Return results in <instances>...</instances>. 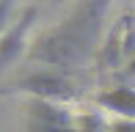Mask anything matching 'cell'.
<instances>
[{
	"mask_svg": "<svg viewBox=\"0 0 135 132\" xmlns=\"http://www.w3.org/2000/svg\"><path fill=\"white\" fill-rule=\"evenodd\" d=\"M97 105L102 110L116 113L119 118H127V121H135V88L132 85H116L110 91H102L97 97Z\"/></svg>",
	"mask_w": 135,
	"mask_h": 132,
	"instance_id": "4",
	"label": "cell"
},
{
	"mask_svg": "<svg viewBox=\"0 0 135 132\" xmlns=\"http://www.w3.org/2000/svg\"><path fill=\"white\" fill-rule=\"evenodd\" d=\"M28 132H77V127H47V124H39V121L28 118Z\"/></svg>",
	"mask_w": 135,
	"mask_h": 132,
	"instance_id": "6",
	"label": "cell"
},
{
	"mask_svg": "<svg viewBox=\"0 0 135 132\" xmlns=\"http://www.w3.org/2000/svg\"><path fill=\"white\" fill-rule=\"evenodd\" d=\"M14 88L30 94L33 99L61 102V105L69 102V99H75V94H77L75 83H72L69 77H64V74H55V72H33V74H28L25 80H20Z\"/></svg>",
	"mask_w": 135,
	"mask_h": 132,
	"instance_id": "1",
	"label": "cell"
},
{
	"mask_svg": "<svg viewBox=\"0 0 135 132\" xmlns=\"http://www.w3.org/2000/svg\"><path fill=\"white\" fill-rule=\"evenodd\" d=\"M14 8V0H0V36L8 31V17Z\"/></svg>",
	"mask_w": 135,
	"mask_h": 132,
	"instance_id": "7",
	"label": "cell"
},
{
	"mask_svg": "<svg viewBox=\"0 0 135 132\" xmlns=\"http://www.w3.org/2000/svg\"><path fill=\"white\" fill-rule=\"evenodd\" d=\"M33 22H36V8H25L20 19L0 36V72L8 63H14L20 58V52L25 50V41H28V33L33 28Z\"/></svg>",
	"mask_w": 135,
	"mask_h": 132,
	"instance_id": "2",
	"label": "cell"
},
{
	"mask_svg": "<svg viewBox=\"0 0 135 132\" xmlns=\"http://www.w3.org/2000/svg\"><path fill=\"white\" fill-rule=\"evenodd\" d=\"M110 132H135V121H127V118H119V121L110 127Z\"/></svg>",
	"mask_w": 135,
	"mask_h": 132,
	"instance_id": "8",
	"label": "cell"
},
{
	"mask_svg": "<svg viewBox=\"0 0 135 132\" xmlns=\"http://www.w3.org/2000/svg\"><path fill=\"white\" fill-rule=\"evenodd\" d=\"M119 31H121V52H124V61L135 58V17L124 14L119 19Z\"/></svg>",
	"mask_w": 135,
	"mask_h": 132,
	"instance_id": "5",
	"label": "cell"
},
{
	"mask_svg": "<svg viewBox=\"0 0 135 132\" xmlns=\"http://www.w3.org/2000/svg\"><path fill=\"white\" fill-rule=\"evenodd\" d=\"M28 113H30V121L47 124V127H77L72 110H69L66 105H61V102L33 99V102L28 105Z\"/></svg>",
	"mask_w": 135,
	"mask_h": 132,
	"instance_id": "3",
	"label": "cell"
},
{
	"mask_svg": "<svg viewBox=\"0 0 135 132\" xmlns=\"http://www.w3.org/2000/svg\"><path fill=\"white\" fill-rule=\"evenodd\" d=\"M124 74L130 77V80H135V58H132V61H127V69H124Z\"/></svg>",
	"mask_w": 135,
	"mask_h": 132,
	"instance_id": "9",
	"label": "cell"
}]
</instances>
